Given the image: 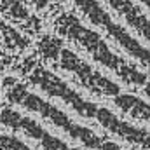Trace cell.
Here are the masks:
<instances>
[{
  "label": "cell",
  "mask_w": 150,
  "mask_h": 150,
  "mask_svg": "<svg viewBox=\"0 0 150 150\" xmlns=\"http://www.w3.org/2000/svg\"><path fill=\"white\" fill-rule=\"evenodd\" d=\"M59 25H63V26H59L61 33H65L72 40L79 42L84 49H87L93 54V58L96 61H100L105 67L115 70L124 80L133 82V84H145L147 82V75L138 72V70H134V68H131L127 63H124L120 58H117L113 52H110V49L105 45V42L100 38V35H96L91 30H86L79 21H75L74 18L61 19Z\"/></svg>",
  "instance_id": "1"
},
{
  "label": "cell",
  "mask_w": 150,
  "mask_h": 150,
  "mask_svg": "<svg viewBox=\"0 0 150 150\" xmlns=\"http://www.w3.org/2000/svg\"><path fill=\"white\" fill-rule=\"evenodd\" d=\"M21 107H25V108L30 110V112L40 113L44 119H49L54 126L65 129L74 140H79V142L84 143L87 149H101V145H103V140H101L96 133H93L91 129L82 127V126L72 122L61 110H58L56 107L49 105L47 101L40 100L38 96L32 94V93H26V94H25V98H23V101H21Z\"/></svg>",
  "instance_id": "2"
},
{
  "label": "cell",
  "mask_w": 150,
  "mask_h": 150,
  "mask_svg": "<svg viewBox=\"0 0 150 150\" xmlns=\"http://www.w3.org/2000/svg\"><path fill=\"white\" fill-rule=\"evenodd\" d=\"M79 7L82 9V12L93 21V23H96V25H100V26H103L110 35H112L129 54H133L136 59H140L143 65H147L150 68V52L145 49V47H142L134 38H131L119 25H115L112 19L108 18V14H105V11L94 2V0H79Z\"/></svg>",
  "instance_id": "3"
},
{
  "label": "cell",
  "mask_w": 150,
  "mask_h": 150,
  "mask_svg": "<svg viewBox=\"0 0 150 150\" xmlns=\"http://www.w3.org/2000/svg\"><path fill=\"white\" fill-rule=\"evenodd\" d=\"M32 80H33L35 84H38V86H40L45 93H49L51 96L63 98V100H65L74 110H77L82 117H96L98 107L93 105V103L84 101L79 94H75L70 87H67L59 79H56V77H52L51 74L40 70V72H35V74H33Z\"/></svg>",
  "instance_id": "4"
},
{
  "label": "cell",
  "mask_w": 150,
  "mask_h": 150,
  "mask_svg": "<svg viewBox=\"0 0 150 150\" xmlns=\"http://www.w3.org/2000/svg\"><path fill=\"white\" fill-rule=\"evenodd\" d=\"M61 65L67 70H72L79 75V79L93 91H100L103 94H110V96H119V86L113 84L112 80L101 77L98 72H93L91 67H87L86 63H82L74 52L70 51H61Z\"/></svg>",
  "instance_id": "5"
},
{
  "label": "cell",
  "mask_w": 150,
  "mask_h": 150,
  "mask_svg": "<svg viewBox=\"0 0 150 150\" xmlns=\"http://www.w3.org/2000/svg\"><path fill=\"white\" fill-rule=\"evenodd\" d=\"M96 119H98V122H100L105 129L112 131L115 134H120L122 138H126V140H129V142H133V143H140V145L150 149V134L149 133L140 131V129H136V127H133V126H129V124L119 120L117 115H113L108 108H98Z\"/></svg>",
  "instance_id": "6"
},
{
  "label": "cell",
  "mask_w": 150,
  "mask_h": 150,
  "mask_svg": "<svg viewBox=\"0 0 150 150\" xmlns=\"http://www.w3.org/2000/svg\"><path fill=\"white\" fill-rule=\"evenodd\" d=\"M108 2L131 23V26H134L143 37L150 40V21L147 19V16H143L129 0H108Z\"/></svg>",
  "instance_id": "7"
},
{
  "label": "cell",
  "mask_w": 150,
  "mask_h": 150,
  "mask_svg": "<svg viewBox=\"0 0 150 150\" xmlns=\"http://www.w3.org/2000/svg\"><path fill=\"white\" fill-rule=\"evenodd\" d=\"M19 129H23L25 131V134L26 136H30V138H33V140H42L44 136H45V129H42V126H38L37 122L33 120V119H30V117H21V120H19Z\"/></svg>",
  "instance_id": "8"
},
{
  "label": "cell",
  "mask_w": 150,
  "mask_h": 150,
  "mask_svg": "<svg viewBox=\"0 0 150 150\" xmlns=\"http://www.w3.org/2000/svg\"><path fill=\"white\" fill-rule=\"evenodd\" d=\"M19 120H21V115L18 112H12L9 108L2 110V124L4 126H9L12 129H19Z\"/></svg>",
  "instance_id": "9"
},
{
  "label": "cell",
  "mask_w": 150,
  "mask_h": 150,
  "mask_svg": "<svg viewBox=\"0 0 150 150\" xmlns=\"http://www.w3.org/2000/svg\"><path fill=\"white\" fill-rule=\"evenodd\" d=\"M40 145L45 150H63L65 149V143L61 140H58L56 136L49 134V133H45V136L40 140Z\"/></svg>",
  "instance_id": "10"
},
{
  "label": "cell",
  "mask_w": 150,
  "mask_h": 150,
  "mask_svg": "<svg viewBox=\"0 0 150 150\" xmlns=\"http://www.w3.org/2000/svg\"><path fill=\"white\" fill-rule=\"evenodd\" d=\"M100 150H120V147L117 143H113V142H103V145H101Z\"/></svg>",
  "instance_id": "11"
},
{
  "label": "cell",
  "mask_w": 150,
  "mask_h": 150,
  "mask_svg": "<svg viewBox=\"0 0 150 150\" xmlns=\"http://www.w3.org/2000/svg\"><path fill=\"white\" fill-rule=\"evenodd\" d=\"M63 150H74V149H68V147H67V145H65V149H63Z\"/></svg>",
  "instance_id": "12"
}]
</instances>
